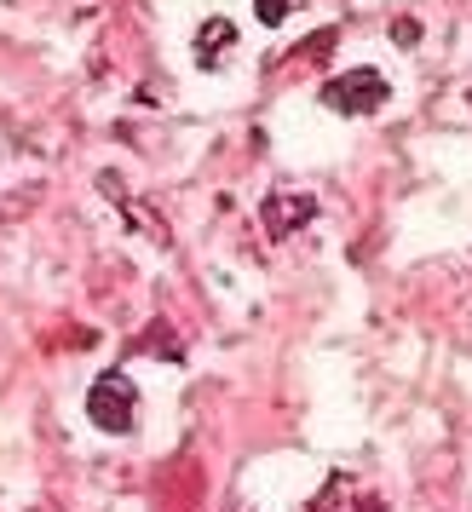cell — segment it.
<instances>
[{"mask_svg": "<svg viewBox=\"0 0 472 512\" xmlns=\"http://www.w3.org/2000/svg\"><path fill=\"white\" fill-rule=\"evenodd\" d=\"M254 18H260L265 29H277L288 18V0H254Z\"/></svg>", "mask_w": 472, "mask_h": 512, "instance_id": "cell-5", "label": "cell"}, {"mask_svg": "<svg viewBox=\"0 0 472 512\" xmlns=\"http://www.w3.org/2000/svg\"><path fill=\"white\" fill-rule=\"evenodd\" d=\"M311 213H317V202H311L306 190H271L260 208V225H265V236H294Z\"/></svg>", "mask_w": 472, "mask_h": 512, "instance_id": "cell-3", "label": "cell"}, {"mask_svg": "<svg viewBox=\"0 0 472 512\" xmlns=\"http://www.w3.org/2000/svg\"><path fill=\"white\" fill-rule=\"evenodd\" d=\"M133 415H139L133 380L127 374H98L93 392H87V420L98 432H133Z\"/></svg>", "mask_w": 472, "mask_h": 512, "instance_id": "cell-1", "label": "cell"}, {"mask_svg": "<svg viewBox=\"0 0 472 512\" xmlns=\"http://www.w3.org/2000/svg\"><path fill=\"white\" fill-rule=\"evenodd\" d=\"M386 98H392V87H386V75H380V70L334 75L329 87H323V104H329L334 116H375Z\"/></svg>", "mask_w": 472, "mask_h": 512, "instance_id": "cell-2", "label": "cell"}, {"mask_svg": "<svg viewBox=\"0 0 472 512\" xmlns=\"http://www.w3.org/2000/svg\"><path fill=\"white\" fill-rule=\"evenodd\" d=\"M236 41V29L225 24V18H208V24H202V35H196V64H202V70H213V47H231Z\"/></svg>", "mask_w": 472, "mask_h": 512, "instance_id": "cell-4", "label": "cell"}, {"mask_svg": "<svg viewBox=\"0 0 472 512\" xmlns=\"http://www.w3.org/2000/svg\"><path fill=\"white\" fill-rule=\"evenodd\" d=\"M392 41H398V47H415V41H421V29L403 24V18H398V24H392Z\"/></svg>", "mask_w": 472, "mask_h": 512, "instance_id": "cell-7", "label": "cell"}, {"mask_svg": "<svg viewBox=\"0 0 472 512\" xmlns=\"http://www.w3.org/2000/svg\"><path fill=\"white\" fill-rule=\"evenodd\" d=\"M329 47H334V29H317V35H306L294 52H306V58H329Z\"/></svg>", "mask_w": 472, "mask_h": 512, "instance_id": "cell-6", "label": "cell"}]
</instances>
